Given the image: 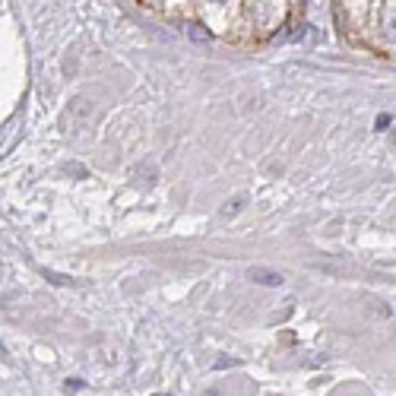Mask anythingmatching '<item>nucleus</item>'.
Here are the masks:
<instances>
[{
	"label": "nucleus",
	"instance_id": "f257e3e1",
	"mask_svg": "<svg viewBox=\"0 0 396 396\" xmlns=\"http://www.w3.org/2000/svg\"><path fill=\"white\" fill-rule=\"evenodd\" d=\"M247 276L260 285H282V273H273V270H264V266H251Z\"/></svg>",
	"mask_w": 396,
	"mask_h": 396
},
{
	"label": "nucleus",
	"instance_id": "f03ea898",
	"mask_svg": "<svg viewBox=\"0 0 396 396\" xmlns=\"http://www.w3.org/2000/svg\"><path fill=\"white\" fill-rule=\"evenodd\" d=\"M187 35H191L193 41H210V32H206L203 26H187Z\"/></svg>",
	"mask_w": 396,
	"mask_h": 396
},
{
	"label": "nucleus",
	"instance_id": "7ed1b4c3",
	"mask_svg": "<svg viewBox=\"0 0 396 396\" xmlns=\"http://www.w3.org/2000/svg\"><path fill=\"white\" fill-rule=\"evenodd\" d=\"M387 124H390V114H381L377 118V130H387Z\"/></svg>",
	"mask_w": 396,
	"mask_h": 396
}]
</instances>
